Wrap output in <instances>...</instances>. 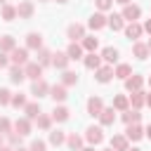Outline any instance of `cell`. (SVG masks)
<instances>
[{
	"mask_svg": "<svg viewBox=\"0 0 151 151\" xmlns=\"http://www.w3.org/2000/svg\"><path fill=\"white\" fill-rule=\"evenodd\" d=\"M35 120H38V127H42V130H50V123H52V120H50V116H42V113H40Z\"/></svg>",
	"mask_w": 151,
	"mask_h": 151,
	"instance_id": "obj_39",
	"label": "cell"
},
{
	"mask_svg": "<svg viewBox=\"0 0 151 151\" xmlns=\"http://www.w3.org/2000/svg\"><path fill=\"white\" fill-rule=\"evenodd\" d=\"M146 47H149V52H151V40H149V42H146Z\"/></svg>",
	"mask_w": 151,
	"mask_h": 151,
	"instance_id": "obj_52",
	"label": "cell"
},
{
	"mask_svg": "<svg viewBox=\"0 0 151 151\" xmlns=\"http://www.w3.org/2000/svg\"><path fill=\"white\" fill-rule=\"evenodd\" d=\"M9 104H12V106H26V97H24V94H14V97L9 99Z\"/></svg>",
	"mask_w": 151,
	"mask_h": 151,
	"instance_id": "obj_40",
	"label": "cell"
},
{
	"mask_svg": "<svg viewBox=\"0 0 151 151\" xmlns=\"http://www.w3.org/2000/svg\"><path fill=\"white\" fill-rule=\"evenodd\" d=\"M101 59H104V61H109V64H113V61L118 59V50H116V47H104Z\"/></svg>",
	"mask_w": 151,
	"mask_h": 151,
	"instance_id": "obj_23",
	"label": "cell"
},
{
	"mask_svg": "<svg viewBox=\"0 0 151 151\" xmlns=\"http://www.w3.org/2000/svg\"><path fill=\"white\" fill-rule=\"evenodd\" d=\"M142 31H144V28H142L139 24H134V21H132V24L125 28V35H127V38H139V35H142Z\"/></svg>",
	"mask_w": 151,
	"mask_h": 151,
	"instance_id": "obj_26",
	"label": "cell"
},
{
	"mask_svg": "<svg viewBox=\"0 0 151 151\" xmlns=\"http://www.w3.org/2000/svg\"><path fill=\"white\" fill-rule=\"evenodd\" d=\"M139 14H142V9L137 7V5H125V9H123V19H127V21H134V19H139Z\"/></svg>",
	"mask_w": 151,
	"mask_h": 151,
	"instance_id": "obj_4",
	"label": "cell"
},
{
	"mask_svg": "<svg viewBox=\"0 0 151 151\" xmlns=\"http://www.w3.org/2000/svg\"><path fill=\"white\" fill-rule=\"evenodd\" d=\"M104 151H113V149H104Z\"/></svg>",
	"mask_w": 151,
	"mask_h": 151,
	"instance_id": "obj_57",
	"label": "cell"
},
{
	"mask_svg": "<svg viewBox=\"0 0 151 151\" xmlns=\"http://www.w3.org/2000/svg\"><path fill=\"white\" fill-rule=\"evenodd\" d=\"M0 5H5V0H0Z\"/></svg>",
	"mask_w": 151,
	"mask_h": 151,
	"instance_id": "obj_56",
	"label": "cell"
},
{
	"mask_svg": "<svg viewBox=\"0 0 151 151\" xmlns=\"http://www.w3.org/2000/svg\"><path fill=\"white\" fill-rule=\"evenodd\" d=\"M142 127L137 125V123H132V125H127V130H125V137L127 139H132V142H137V139H142Z\"/></svg>",
	"mask_w": 151,
	"mask_h": 151,
	"instance_id": "obj_11",
	"label": "cell"
},
{
	"mask_svg": "<svg viewBox=\"0 0 151 151\" xmlns=\"http://www.w3.org/2000/svg\"><path fill=\"white\" fill-rule=\"evenodd\" d=\"M94 2H97V7H99L101 12H104V9H109V7L113 5V0H94Z\"/></svg>",
	"mask_w": 151,
	"mask_h": 151,
	"instance_id": "obj_43",
	"label": "cell"
},
{
	"mask_svg": "<svg viewBox=\"0 0 151 151\" xmlns=\"http://www.w3.org/2000/svg\"><path fill=\"white\" fill-rule=\"evenodd\" d=\"M80 151H94V149H80Z\"/></svg>",
	"mask_w": 151,
	"mask_h": 151,
	"instance_id": "obj_53",
	"label": "cell"
},
{
	"mask_svg": "<svg viewBox=\"0 0 151 151\" xmlns=\"http://www.w3.org/2000/svg\"><path fill=\"white\" fill-rule=\"evenodd\" d=\"M57 2H66V0H57Z\"/></svg>",
	"mask_w": 151,
	"mask_h": 151,
	"instance_id": "obj_58",
	"label": "cell"
},
{
	"mask_svg": "<svg viewBox=\"0 0 151 151\" xmlns=\"http://www.w3.org/2000/svg\"><path fill=\"white\" fill-rule=\"evenodd\" d=\"M68 146H71L73 151H80V146H83V139H80L78 134H71V137H68Z\"/></svg>",
	"mask_w": 151,
	"mask_h": 151,
	"instance_id": "obj_37",
	"label": "cell"
},
{
	"mask_svg": "<svg viewBox=\"0 0 151 151\" xmlns=\"http://www.w3.org/2000/svg\"><path fill=\"white\" fill-rule=\"evenodd\" d=\"M149 83H151V78H149Z\"/></svg>",
	"mask_w": 151,
	"mask_h": 151,
	"instance_id": "obj_59",
	"label": "cell"
},
{
	"mask_svg": "<svg viewBox=\"0 0 151 151\" xmlns=\"http://www.w3.org/2000/svg\"><path fill=\"white\" fill-rule=\"evenodd\" d=\"M111 149H116V151H127V137L116 134V137L111 139Z\"/></svg>",
	"mask_w": 151,
	"mask_h": 151,
	"instance_id": "obj_14",
	"label": "cell"
},
{
	"mask_svg": "<svg viewBox=\"0 0 151 151\" xmlns=\"http://www.w3.org/2000/svg\"><path fill=\"white\" fill-rule=\"evenodd\" d=\"M52 118H54V120H66V118H68V109H66V106H59V109H54Z\"/></svg>",
	"mask_w": 151,
	"mask_h": 151,
	"instance_id": "obj_35",
	"label": "cell"
},
{
	"mask_svg": "<svg viewBox=\"0 0 151 151\" xmlns=\"http://www.w3.org/2000/svg\"><path fill=\"white\" fill-rule=\"evenodd\" d=\"M24 78H26V73H24L21 66H12V68H9V80H12V83H21Z\"/></svg>",
	"mask_w": 151,
	"mask_h": 151,
	"instance_id": "obj_18",
	"label": "cell"
},
{
	"mask_svg": "<svg viewBox=\"0 0 151 151\" xmlns=\"http://www.w3.org/2000/svg\"><path fill=\"white\" fill-rule=\"evenodd\" d=\"M24 73H26V78H33V80H40V76H42V66H40L38 61H33V64H26V68H24Z\"/></svg>",
	"mask_w": 151,
	"mask_h": 151,
	"instance_id": "obj_1",
	"label": "cell"
},
{
	"mask_svg": "<svg viewBox=\"0 0 151 151\" xmlns=\"http://www.w3.org/2000/svg\"><path fill=\"white\" fill-rule=\"evenodd\" d=\"M14 127H17V134H21V137L31 132V123H28L26 118H21V120H17V123H14Z\"/></svg>",
	"mask_w": 151,
	"mask_h": 151,
	"instance_id": "obj_25",
	"label": "cell"
},
{
	"mask_svg": "<svg viewBox=\"0 0 151 151\" xmlns=\"http://www.w3.org/2000/svg\"><path fill=\"white\" fill-rule=\"evenodd\" d=\"M19 151H28V149H19Z\"/></svg>",
	"mask_w": 151,
	"mask_h": 151,
	"instance_id": "obj_55",
	"label": "cell"
},
{
	"mask_svg": "<svg viewBox=\"0 0 151 151\" xmlns=\"http://www.w3.org/2000/svg\"><path fill=\"white\" fill-rule=\"evenodd\" d=\"M106 24H109L113 31H120V28H123V17H120V14H111Z\"/></svg>",
	"mask_w": 151,
	"mask_h": 151,
	"instance_id": "obj_29",
	"label": "cell"
},
{
	"mask_svg": "<svg viewBox=\"0 0 151 151\" xmlns=\"http://www.w3.org/2000/svg\"><path fill=\"white\" fill-rule=\"evenodd\" d=\"M104 26H106V17H104L101 12H97V14H92V17H90V28L99 31V28H104Z\"/></svg>",
	"mask_w": 151,
	"mask_h": 151,
	"instance_id": "obj_8",
	"label": "cell"
},
{
	"mask_svg": "<svg viewBox=\"0 0 151 151\" xmlns=\"http://www.w3.org/2000/svg\"><path fill=\"white\" fill-rule=\"evenodd\" d=\"M146 101V97H144V92H132V106L139 111V106Z\"/></svg>",
	"mask_w": 151,
	"mask_h": 151,
	"instance_id": "obj_34",
	"label": "cell"
},
{
	"mask_svg": "<svg viewBox=\"0 0 151 151\" xmlns=\"http://www.w3.org/2000/svg\"><path fill=\"white\" fill-rule=\"evenodd\" d=\"M24 109H26V118H31V120L40 116V104H26Z\"/></svg>",
	"mask_w": 151,
	"mask_h": 151,
	"instance_id": "obj_30",
	"label": "cell"
},
{
	"mask_svg": "<svg viewBox=\"0 0 151 151\" xmlns=\"http://www.w3.org/2000/svg\"><path fill=\"white\" fill-rule=\"evenodd\" d=\"M9 99H12V97H9V90L2 87V90H0V104H9Z\"/></svg>",
	"mask_w": 151,
	"mask_h": 151,
	"instance_id": "obj_42",
	"label": "cell"
},
{
	"mask_svg": "<svg viewBox=\"0 0 151 151\" xmlns=\"http://www.w3.org/2000/svg\"><path fill=\"white\" fill-rule=\"evenodd\" d=\"M26 45H28L31 50H40V45H42L40 33H28V35H26Z\"/></svg>",
	"mask_w": 151,
	"mask_h": 151,
	"instance_id": "obj_15",
	"label": "cell"
},
{
	"mask_svg": "<svg viewBox=\"0 0 151 151\" xmlns=\"http://www.w3.org/2000/svg\"><path fill=\"white\" fill-rule=\"evenodd\" d=\"M17 14H19L21 19H31V17H33V5H31V2H19V5H17Z\"/></svg>",
	"mask_w": 151,
	"mask_h": 151,
	"instance_id": "obj_7",
	"label": "cell"
},
{
	"mask_svg": "<svg viewBox=\"0 0 151 151\" xmlns=\"http://www.w3.org/2000/svg\"><path fill=\"white\" fill-rule=\"evenodd\" d=\"M50 142L57 144V146L64 144V132H61V130H52V132H50Z\"/></svg>",
	"mask_w": 151,
	"mask_h": 151,
	"instance_id": "obj_36",
	"label": "cell"
},
{
	"mask_svg": "<svg viewBox=\"0 0 151 151\" xmlns=\"http://www.w3.org/2000/svg\"><path fill=\"white\" fill-rule=\"evenodd\" d=\"M132 52H134V57H137V59H146V57H149V47H146L144 42H134Z\"/></svg>",
	"mask_w": 151,
	"mask_h": 151,
	"instance_id": "obj_22",
	"label": "cell"
},
{
	"mask_svg": "<svg viewBox=\"0 0 151 151\" xmlns=\"http://www.w3.org/2000/svg\"><path fill=\"white\" fill-rule=\"evenodd\" d=\"M21 142V134H9V144H19Z\"/></svg>",
	"mask_w": 151,
	"mask_h": 151,
	"instance_id": "obj_45",
	"label": "cell"
},
{
	"mask_svg": "<svg viewBox=\"0 0 151 151\" xmlns=\"http://www.w3.org/2000/svg\"><path fill=\"white\" fill-rule=\"evenodd\" d=\"M50 97H52L54 101H64V99H66V87H64V85H54V87H50Z\"/></svg>",
	"mask_w": 151,
	"mask_h": 151,
	"instance_id": "obj_13",
	"label": "cell"
},
{
	"mask_svg": "<svg viewBox=\"0 0 151 151\" xmlns=\"http://www.w3.org/2000/svg\"><path fill=\"white\" fill-rule=\"evenodd\" d=\"M9 61H7V57H5V52H0V68H5Z\"/></svg>",
	"mask_w": 151,
	"mask_h": 151,
	"instance_id": "obj_46",
	"label": "cell"
},
{
	"mask_svg": "<svg viewBox=\"0 0 151 151\" xmlns=\"http://www.w3.org/2000/svg\"><path fill=\"white\" fill-rule=\"evenodd\" d=\"M116 2H120V5H127V2H130V0H116Z\"/></svg>",
	"mask_w": 151,
	"mask_h": 151,
	"instance_id": "obj_50",
	"label": "cell"
},
{
	"mask_svg": "<svg viewBox=\"0 0 151 151\" xmlns=\"http://www.w3.org/2000/svg\"><path fill=\"white\" fill-rule=\"evenodd\" d=\"M113 76H116V78H123V80H125V78H130V76H132V68H130L127 64H120V66H118V68L113 71Z\"/></svg>",
	"mask_w": 151,
	"mask_h": 151,
	"instance_id": "obj_28",
	"label": "cell"
},
{
	"mask_svg": "<svg viewBox=\"0 0 151 151\" xmlns=\"http://www.w3.org/2000/svg\"><path fill=\"white\" fill-rule=\"evenodd\" d=\"M28 151H45V142H40V139L31 142V149H28Z\"/></svg>",
	"mask_w": 151,
	"mask_h": 151,
	"instance_id": "obj_41",
	"label": "cell"
},
{
	"mask_svg": "<svg viewBox=\"0 0 151 151\" xmlns=\"http://www.w3.org/2000/svg\"><path fill=\"white\" fill-rule=\"evenodd\" d=\"M142 76H130V78H125V87L130 90V92H139V87H142Z\"/></svg>",
	"mask_w": 151,
	"mask_h": 151,
	"instance_id": "obj_10",
	"label": "cell"
},
{
	"mask_svg": "<svg viewBox=\"0 0 151 151\" xmlns=\"http://www.w3.org/2000/svg\"><path fill=\"white\" fill-rule=\"evenodd\" d=\"M47 92H50V87H47V83H45V80H33L31 94H35V97H45Z\"/></svg>",
	"mask_w": 151,
	"mask_h": 151,
	"instance_id": "obj_6",
	"label": "cell"
},
{
	"mask_svg": "<svg viewBox=\"0 0 151 151\" xmlns=\"http://www.w3.org/2000/svg\"><path fill=\"white\" fill-rule=\"evenodd\" d=\"M101 111H104L101 99H99V97H90V99H87V113H90V116H99Z\"/></svg>",
	"mask_w": 151,
	"mask_h": 151,
	"instance_id": "obj_2",
	"label": "cell"
},
{
	"mask_svg": "<svg viewBox=\"0 0 151 151\" xmlns=\"http://www.w3.org/2000/svg\"><path fill=\"white\" fill-rule=\"evenodd\" d=\"M99 83H109L111 78H113V68L111 66H101V68H97V76H94Z\"/></svg>",
	"mask_w": 151,
	"mask_h": 151,
	"instance_id": "obj_9",
	"label": "cell"
},
{
	"mask_svg": "<svg viewBox=\"0 0 151 151\" xmlns=\"http://www.w3.org/2000/svg\"><path fill=\"white\" fill-rule=\"evenodd\" d=\"M66 33H68V38H71L73 42H76V40H80V38H85V28H83L80 24H71Z\"/></svg>",
	"mask_w": 151,
	"mask_h": 151,
	"instance_id": "obj_5",
	"label": "cell"
},
{
	"mask_svg": "<svg viewBox=\"0 0 151 151\" xmlns=\"http://www.w3.org/2000/svg\"><path fill=\"white\" fill-rule=\"evenodd\" d=\"M66 57H68V59H80V57H83V47H80L78 42H71L68 50H66Z\"/></svg>",
	"mask_w": 151,
	"mask_h": 151,
	"instance_id": "obj_17",
	"label": "cell"
},
{
	"mask_svg": "<svg viewBox=\"0 0 151 151\" xmlns=\"http://www.w3.org/2000/svg\"><path fill=\"white\" fill-rule=\"evenodd\" d=\"M146 104H149V106H151V94H149V97H146Z\"/></svg>",
	"mask_w": 151,
	"mask_h": 151,
	"instance_id": "obj_51",
	"label": "cell"
},
{
	"mask_svg": "<svg viewBox=\"0 0 151 151\" xmlns=\"http://www.w3.org/2000/svg\"><path fill=\"white\" fill-rule=\"evenodd\" d=\"M17 17V7H12V5H2V19L5 21H12Z\"/></svg>",
	"mask_w": 151,
	"mask_h": 151,
	"instance_id": "obj_31",
	"label": "cell"
},
{
	"mask_svg": "<svg viewBox=\"0 0 151 151\" xmlns=\"http://www.w3.org/2000/svg\"><path fill=\"white\" fill-rule=\"evenodd\" d=\"M85 139H87L90 144H99V142L104 139V132H101V127H87V132H85Z\"/></svg>",
	"mask_w": 151,
	"mask_h": 151,
	"instance_id": "obj_3",
	"label": "cell"
},
{
	"mask_svg": "<svg viewBox=\"0 0 151 151\" xmlns=\"http://www.w3.org/2000/svg\"><path fill=\"white\" fill-rule=\"evenodd\" d=\"M14 50V38L12 35H2L0 38V52H12Z\"/></svg>",
	"mask_w": 151,
	"mask_h": 151,
	"instance_id": "obj_21",
	"label": "cell"
},
{
	"mask_svg": "<svg viewBox=\"0 0 151 151\" xmlns=\"http://www.w3.org/2000/svg\"><path fill=\"white\" fill-rule=\"evenodd\" d=\"M78 83V76L73 71H64V85H76Z\"/></svg>",
	"mask_w": 151,
	"mask_h": 151,
	"instance_id": "obj_38",
	"label": "cell"
},
{
	"mask_svg": "<svg viewBox=\"0 0 151 151\" xmlns=\"http://www.w3.org/2000/svg\"><path fill=\"white\" fill-rule=\"evenodd\" d=\"M9 127H12L9 120L7 118H0V132H9Z\"/></svg>",
	"mask_w": 151,
	"mask_h": 151,
	"instance_id": "obj_44",
	"label": "cell"
},
{
	"mask_svg": "<svg viewBox=\"0 0 151 151\" xmlns=\"http://www.w3.org/2000/svg\"><path fill=\"white\" fill-rule=\"evenodd\" d=\"M139 118H142V113H139V111H137V109H134V111H127V113H125V116H123V120H125V123H127V125H132V123H137V120H139Z\"/></svg>",
	"mask_w": 151,
	"mask_h": 151,
	"instance_id": "obj_33",
	"label": "cell"
},
{
	"mask_svg": "<svg viewBox=\"0 0 151 151\" xmlns=\"http://www.w3.org/2000/svg\"><path fill=\"white\" fill-rule=\"evenodd\" d=\"M144 31H149V33H151V19H149V21L144 24Z\"/></svg>",
	"mask_w": 151,
	"mask_h": 151,
	"instance_id": "obj_47",
	"label": "cell"
},
{
	"mask_svg": "<svg viewBox=\"0 0 151 151\" xmlns=\"http://www.w3.org/2000/svg\"><path fill=\"white\" fill-rule=\"evenodd\" d=\"M38 64H40V66H47V64H52V52L40 47V52H38Z\"/></svg>",
	"mask_w": 151,
	"mask_h": 151,
	"instance_id": "obj_27",
	"label": "cell"
},
{
	"mask_svg": "<svg viewBox=\"0 0 151 151\" xmlns=\"http://www.w3.org/2000/svg\"><path fill=\"white\" fill-rule=\"evenodd\" d=\"M0 151H12V149L9 146H0Z\"/></svg>",
	"mask_w": 151,
	"mask_h": 151,
	"instance_id": "obj_49",
	"label": "cell"
},
{
	"mask_svg": "<svg viewBox=\"0 0 151 151\" xmlns=\"http://www.w3.org/2000/svg\"><path fill=\"white\" fill-rule=\"evenodd\" d=\"M68 61H71V59L66 57V52H57V54H52V64H54L57 68H66Z\"/></svg>",
	"mask_w": 151,
	"mask_h": 151,
	"instance_id": "obj_16",
	"label": "cell"
},
{
	"mask_svg": "<svg viewBox=\"0 0 151 151\" xmlns=\"http://www.w3.org/2000/svg\"><path fill=\"white\" fill-rule=\"evenodd\" d=\"M146 137H149V139H151V125H149V127H146Z\"/></svg>",
	"mask_w": 151,
	"mask_h": 151,
	"instance_id": "obj_48",
	"label": "cell"
},
{
	"mask_svg": "<svg viewBox=\"0 0 151 151\" xmlns=\"http://www.w3.org/2000/svg\"><path fill=\"white\" fill-rule=\"evenodd\" d=\"M99 64H101V57H97L94 52H90V54L85 57V66H87V68H94V71H97Z\"/></svg>",
	"mask_w": 151,
	"mask_h": 151,
	"instance_id": "obj_24",
	"label": "cell"
},
{
	"mask_svg": "<svg viewBox=\"0 0 151 151\" xmlns=\"http://www.w3.org/2000/svg\"><path fill=\"white\" fill-rule=\"evenodd\" d=\"M113 109L125 111V109H127V97H125V94H118V97L113 99Z\"/></svg>",
	"mask_w": 151,
	"mask_h": 151,
	"instance_id": "obj_32",
	"label": "cell"
},
{
	"mask_svg": "<svg viewBox=\"0 0 151 151\" xmlns=\"http://www.w3.org/2000/svg\"><path fill=\"white\" fill-rule=\"evenodd\" d=\"M127 151H139V149H127Z\"/></svg>",
	"mask_w": 151,
	"mask_h": 151,
	"instance_id": "obj_54",
	"label": "cell"
},
{
	"mask_svg": "<svg viewBox=\"0 0 151 151\" xmlns=\"http://www.w3.org/2000/svg\"><path fill=\"white\" fill-rule=\"evenodd\" d=\"M97 45H99V40H97L94 35H85V38H83V50L94 52V50H97Z\"/></svg>",
	"mask_w": 151,
	"mask_h": 151,
	"instance_id": "obj_20",
	"label": "cell"
},
{
	"mask_svg": "<svg viewBox=\"0 0 151 151\" xmlns=\"http://www.w3.org/2000/svg\"><path fill=\"white\" fill-rule=\"evenodd\" d=\"M26 59H28V52H26L24 47H21V50H19V47L12 50V61H14L17 66H19V64H26Z\"/></svg>",
	"mask_w": 151,
	"mask_h": 151,
	"instance_id": "obj_12",
	"label": "cell"
},
{
	"mask_svg": "<svg viewBox=\"0 0 151 151\" xmlns=\"http://www.w3.org/2000/svg\"><path fill=\"white\" fill-rule=\"evenodd\" d=\"M99 120H101V125H113V120H116L113 109H104V111L99 113Z\"/></svg>",
	"mask_w": 151,
	"mask_h": 151,
	"instance_id": "obj_19",
	"label": "cell"
}]
</instances>
